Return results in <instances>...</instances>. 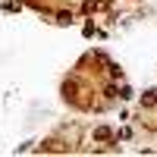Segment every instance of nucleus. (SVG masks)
Wrapping results in <instances>:
<instances>
[{
    "instance_id": "nucleus-2",
    "label": "nucleus",
    "mask_w": 157,
    "mask_h": 157,
    "mask_svg": "<svg viewBox=\"0 0 157 157\" xmlns=\"http://www.w3.org/2000/svg\"><path fill=\"white\" fill-rule=\"evenodd\" d=\"M91 138H94V145H116V132L110 126H94Z\"/></svg>"
},
{
    "instance_id": "nucleus-1",
    "label": "nucleus",
    "mask_w": 157,
    "mask_h": 157,
    "mask_svg": "<svg viewBox=\"0 0 157 157\" xmlns=\"http://www.w3.org/2000/svg\"><path fill=\"white\" fill-rule=\"evenodd\" d=\"M38 151H41V154H69L72 145H63L60 138H44L41 145H38Z\"/></svg>"
},
{
    "instance_id": "nucleus-5",
    "label": "nucleus",
    "mask_w": 157,
    "mask_h": 157,
    "mask_svg": "<svg viewBox=\"0 0 157 157\" xmlns=\"http://www.w3.org/2000/svg\"><path fill=\"white\" fill-rule=\"evenodd\" d=\"M120 138H132V129H120V132H116V141Z\"/></svg>"
},
{
    "instance_id": "nucleus-4",
    "label": "nucleus",
    "mask_w": 157,
    "mask_h": 157,
    "mask_svg": "<svg viewBox=\"0 0 157 157\" xmlns=\"http://www.w3.org/2000/svg\"><path fill=\"white\" fill-rule=\"evenodd\" d=\"M3 10H6V13H16V10H22V0H6V3H3Z\"/></svg>"
},
{
    "instance_id": "nucleus-3",
    "label": "nucleus",
    "mask_w": 157,
    "mask_h": 157,
    "mask_svg": "<svg viewBox=\"0 0 157 157\" xmlns=\"http://www.w3.org/2000/svg\"><path fill=\"white\" fill-rule=\"evenodd\" d=\"M148 104H157V88L145 91V98H141V107H148Z\"/></svg>"
}]
</instances>
